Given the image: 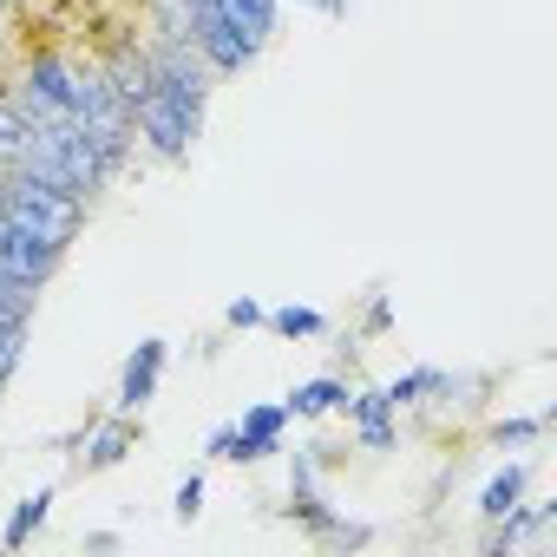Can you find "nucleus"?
Wrapping results in <instances>:
<instances>
[{"mask_svg":"<svg viewBox=\"0 0 557 557\" xmlns=\"http://www.w3.org/2000/svg\"><path fill=\"white\" fill-rule=\"evenodd\" d=\"M0 216H14L21 230H34L40 243L66 249L79 230H86V197L34 177V171H8V184H0Z\"/></svg>","mask_w":557,"mask_h":557,"instance_id":"nucleus-1","label":"nucleus"},{"mask_svg":"<svg viewBox=\"0 0 557 557\" xmlns=\"http://www.w3.org/2000/svg\"><path fill=\"white\" fill-rule=\"evenodd\" d=\"M132 132H138V145H145L158 164H184L190 145L203 138V112H190L184 99H171V92L151 86V92L132 106Z\"/></svg>","mask_w":557,"mask_h":557,"instance_id":"nucleus-2","label":"nucleus"},{"mask_svg":"<svg viewBox=\"0 0 557 557\" xmlns=\"http://www.w3.org/2000/svg\"><path fill=\"white\" fill-rule=\"evenodd\" d=\"M184 40L197 47V60H203L216 79H236V73H249V66L262 60V53L243 47V34L223 21L216 0H184Z\"/></svg>","mask_w":557,"mask_h":557,"instance_id":"nucleus-3","label":"nucleus"},{"mask_svg":"<svg viewBox=\"0 0 557 557\" xmlns=\"http://www.w3.org/2000/svg\"><path fill=\"white\" fill-rule=\"evenodd\" d=\"M60 262H66V249L40 243L14 216H0V275H14V283H27V289H47L53 275H60Z\"/></svg>","mask_w":557,"mask_h":557,"instance_id":"nucleus-4","label":"nucleus"},{"mask_svg":"<svg viewBox=\"0 0 557 557\" xmlns=\"http://www.w3.org/2000/svg\"><path fill=\"white\" fill-rule=\"evenodd\" d=\"M283 426H289L283 400L249 407L243 420H230V453H223V459H236V466H256V459H269V453H283Z\"/></svg>","mask_w":557,"mask_h":557,"instance_id":"nucleus-5","label":"nucleus"},{"mask_svg":"<svg viewBox=\"0 0 557 557\" xmlns=\"http://www.w3.org/2000/svg\"><path fill=\"white\" fill-rule=\"evenodd\" d=\"M164 361H171V342H138L132 348V361H125V374H119V394H112V407L119 413H145V400L158 394V381H164Z\"/></svg>","mask_w":557,"mask_h":557,"instance_id":"nucleus-6","label":"nucleus"},{"mask_svg":"<svg viewBox=\"0 0 557 557\" xmlns=\"http://www.w3.org/2000/svg\"><path fill=\"white\" fill-rule=\"evenodd\" d=\"M348 433H355V446H368V453H387L394 446V407H387V394L381 387H348Z\"/></svg>","mask_w":557,"mask_h":557,"instance_id":"nucleus-7","label":"nucleus"},{"mask_svg":"<svg viewBox=\"0 0 557 557\" xmlns=\"http://www.w3.org/2000/svg\"><path fill=\"white\" fill-rule=\"evenodd\" d=\"M145 440V426H138V413H112L92 440H86V453H79V472H112L132 446Z\"/></svg>","mask_w":557,"mask_h":557,"instance_id":"nucleus-8","label":"nucleus"},{"mask_svg":"<svg viewBox=\"0 0 557 557\" xmlns=\"http://www.w3.org/2000/svg\"><path fill=\"white\" fill-rule=\"evenodd\" d=\"M216 8H223V21L243 34L249 53H262V47L275 40V21H283V0H216Z\"/></svg>","mask_w":557,"mask_h":557,"instance_id":"nucleus-9","label":"nucleus"},{"mask_svg":"<svg viewBox=\"0 0 557 557\" xmlns=\"http://www.w3.org/2000/svg\"><path fill=\"white\" fill-rule=\"evenodd\" d=\"M342 407H348V381H342V374L302 381V387L283 400V413H289V420H329V413H342Z\"/></svg>","mask_w":557,"mask_h":557,"instance_id":"nucleus-10","label":"nucleus"},{"mask_svg":"<svg viewBox=\"0 0 557 557\" xmlns=\"http://www.w3.org/2000/svg\"><path fill=\"white\" fill-rule=\"evenodd\" d=\"M524 479H531V466H524V459H511L505 472H492V479H485V492H479V518H485V524H492V518H505V511L524 498Z\"/></svg>","mask_w":557,"mask_h":557,"instance_id":"nucleus-11","label":"nucleus"},{"mask_svg":"<svg viewBox=\"0 0 557 557\" xmlns=\"http://www.w3.org/2000/svg\"><path fill=\"white\" fill-rule=\"evenodd\" d=\"M53 498H60V485H40V492H27L21 505H14V518H8V531H0V544L8 550H21L40 524H47V511H53Z\"/></svg>","mask_w":557,"mask_h":557,"instance_id":"nucleus-12","label":"nucleus"},{"mask_svg":"<svg viewBox=\"0 0 557 557\" xmlns=\"http://www.w3.org/2000/svg\"><path fill=\"white\" fill-rule=\"evenodd\" d=\"M289 518H296L309 537H329V524H335L342 511L322 498V485H289Z\"/></svg>","mask_w":557,"mask_h":557,"instance_id":"nucleus-13","label":"nucleus"},{"mask_svg":"<svg viewBox=\"0 0 557 557\" xmlns=\"http://www.w3.org/2000/svg\"><path fill=\"white\" fill-rule=\"evenodd\" d=\"M381 394H387V407L400 413V407H420L426 394H446V374H440V368H413V374H400V381L381 387Z\"/></svg>","mask_w":557,"mask_h":557,"instance_id":"nucleus-14","label":"nucleus"},{"mask_svg":"<svg viewBox=\"0 0 557 557\" xmlns=\"http://www.w3.org/2000/svg\"><path fill=\"white\" fill-rule=\"evenodd\" d=\"M544 426H550L544 413H511V420H492V426H485V440H492L498 453H505V446H537V440H544Z\"/></svg>","mask_w":557,"mask_h":557,"instance_id":"nucleus-15","label":"nucleus"},{"mask_svg":"<svg viewBox=\"0 0 557 557\" xmlns=\"http://www.w3.org/2000/svg\"><path fill=\"white\" fill-rule=\"evenodd\" d=\"M34 302H40V289L14 283V275H0V329H27L34 322Z\"/></svg>","mask_w":557,"mask_h":557,"instance_id":"nucleus-16","label":"nucleus"},{"mask_svg":"<svg viewBox=\"0 0 557 557\" xmlns=\"http://www.w3.org/2000/svg\"><path fill=\"white\" fill-rule=\"evenodd\" d=\"M262 329H275L283 342H309V335L329 329V315H315V309H275V315H262Z\"/></svg>","mask_w":557,"mask_h":557,"instance_id":"nucleus-17","label":"nucleus"},{"mask_svg":"<svg viewBox=\"0 0 557 557\" xmlns=\"http://www.w3.org/2000/svg\"><path fill=\"white\" fill-rule=\"evenodd\" d=\"M27 132H34V125L21 119V106L8 99V86H0V164H14V151L27 145Z\"/></svg>","mask_w":557,"mask_h":557,"instance_id":"nucleus-18","label":"nucleus"},{"mask_svg":"<svg viewBox=\"0 0 557 557\" xmlns=\"http://www.w3.org/2000/svg\"><path fill=\"white\" fill-rule=\"evenodd\" d=\"M27 361V329H0V387H8Z\"/></svg>","mask_w":557,"mask_h":557,"instance_id":"nucleus-19","label":"nucleus"},{"mask_svg":"<svg viewBox=\"0 0 557 557\" xmlns=\"http://www.w3.org/2000/svg\"><path fill=\"white\" fill-rule=\"evenodd\" d=\"M171 511H177V518H184V524H190V518H197V511H203V472H190V479H184V485H177V498H171Z\"/></svg>","mask_w":557,"mask_h":557,"instance_id":"nucleus-20","label":"nucleus"},{"mask_svg":"<svg viewBox=\"0 0 557 557\" xmlns=\"http://www.w3.org/2000/svg\"><path fill=\"white\" fill-rule=\"evenodd\" d=\"M322 544H335V550H361V544H374V531H368V524H348V518H335Z\"/></svg>","mask_w":557,"mask_h":557,"instance_id":"nucleus-21","label":"nucleus"},{"mask_svg":"<svg viewBox=\"0 0 557 557\" xmlns=\"http://www.w3.org/2000/svg\"><path fill=\"white\" fill-rule=\"evenodd\" d=\"M262 315H269V309H262V302H249V296H236V302L223 309V322H230V329H262Z\"/></svg>","mask_w":557,"mask_h":557,"instance_id":"nucleus-22","label":"nucleus"},{"mask_svg":"<svg viewBox=\"0 0 557 557\" xmlns=\"http://www.w3.org/2000/svg\"><path fill=\"white\" fill-rule=\"evenodd\" d=\"M381 329H394V309H387V302L368 309V335H381Z\"/></svg>","mask_w":557,"mask_h":557,"instance_id":"nucleus-23","label":"nucleus"},{"mask_svg":"<svg viewBox=\"0 0 557 557\" xmlns=\"http://www.w3.org/2000/svg\"><path fill=\"white\" fill-rule=\"evenodd\" d=\"M203 453H210V459H223V453H230V420H223V426H216V433L203 440Z\"/></svg>","mask_w":557,"mask_h":557,"instance_id":"nucleus-24","label":"nucleus"},{"mask_svg":"<svg viewBox=\"0 0 557 557\" xmlns=\"http://www.w3.org/2000/svg\"><path fill=\"white\" fill-rule=\"evenodd\" d=\"M309 8H315L322 21H342V14H348V0H309Z\"/></svg>","mask_w":557,"mask_h":557,"instance_id":"nucleus-25","label":"nucleus"},{"mask_svg":"<svg viewBox=\"0 0 557 557\" xmlns=\"http://www.w3.org/2000/svg\"><path fill=\"white\" fill-rule=\"evenodd\" d=\"M0 184H8V164H0Z\"/></svg>","mask_w":557,"mask_h":557,"instance_id":"nucleus-26","label":"nucleus"}]
</instances>
